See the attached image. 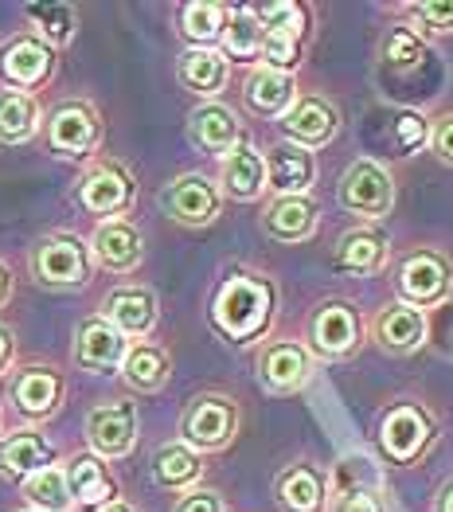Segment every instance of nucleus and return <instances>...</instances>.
<instances>
[{"label":"nucleus","mask_w":453,"mask_h":512,"mask_svg":"<svg viewBox=\"0 0 453 512\" xmlns=\"http://www.w3.org/2000/svg\"><path fill=\"white\" fill-rule=\"evenodd\" d=\"M426 59V40L414 32L411 24H395L387 36H383V63L395 67V71H411L422 67Z\"/></svg>","instance_id":"obj_38"},{"label":"nucleus","mask_w":453,"mask_h":512,"mask_svg":"<svg viewBox=\"0 0 453 512\" xmlns=\"http://www.w3.org/2000/svg\"><path fill=\"white\" fill-rule=\"evenodd\" d=\"M329 512H383V501L375 489H340L332 497Z\"/></svg>","instance_id":"obj_42"},{"label":"nucleus","mask_w":453,"mask_h":512,"mask_svg":"<svg viewBox=\"0 0 453 512\" xmlns=\"http://www.w3.org/2000/svg\"><path fill=\"white\" fill-rule=\"evenodd\" d=\"M118 376H122V384L133 395H157L172 380V356H168V348H161V344L133 341L125 348Z\"/></svg>","instance_id":"obj_29"},{"label":"nucleus","mask_w":453,"mask_h":512,"mask_svg":"<svg viewBox=\"0 0 453 512\" xmlns=\"http://www.w3.org/2000/svg\"><path fill=\"white\" fill-rule=\"evenodd\" d=\"M364 344V317L348 301H325L313 309L309 329H305V348L313 360H348Z\"/></svg>","instance_id":"obj_10"},{"label":"nucleus","mask_w":453,"mask_h":512,"mask_svg":"<svg viewBox=\"0 0 453 512\" xmlns=\"http://www.w3.org/2000/svg\"><path fill=\"white\" fill-rule=\"evenodd\" d=\"M231 4L219 0H188L180 4V36L192 47H219V36L227 28Z\"/></svg>","instance_id":"obj_34"},{"label":"nucleus","mask_w":453,"mask_h":512,"mask_svg":"<svg viewBox=\"0 0 453 512\" xmlns=\"http://www.w3.org/2000/svg\"><path fill=\"white\" fill-rule=\"evenodd\" d=\"M219 51L227 55V63H254L262 51V24L254 20L250 4H235L227 12V28L219 36Z\"/></svg>","instance_id":"obj_35"},{"label":"nucleus","mask_w":453,"mask_h":512,"mask_svg":"<svg viewBox=\"0 0 453 512\" xmlns=\"http://www.w3.org/2000/svg\"><path fill=\"white\" fill-rule=\"evenodd\" d=\"M12 294H16V278H12V266L0 258V309L12 301Z\"/></svg>","instance_id":"obj_45"},{"label":"nucleus","mask_w":453,"mask_h":512,"mask_svg":"<svg viewBox=\"0 0 453 512\" xmlns=\"http://www.w3.org/2000/svg\"><path fill=\"white\" fill-rule=\"evenodd\" d=\"M430 149H434V157H438L442 165L453 169V110L438 114V118L430 122Z\"/></svg>","instance_id":"obj_43"},{"label":"nucleus","mask_w":453,"mask_h":512,"mask_svg":"<svg viewBox=\"0 0 453 512\" xmlns=\"http://www.w3.org/2000/svg\"><path fill=\"white\" fill-rule=\"evenodd\" d=\"M336 200H340V208L348 215L379 223L395 208V172L387 169L383 161H375V157H360L340 176Z\"/></svg>","instance_id":"obj_6"},{"label":"nucleus","mask_w":453,"mask_h":512,"mask_svg":"<svg viewBox=\"0 0 453 512\" xmlns=\"http://www.w3.org/2000/svg\"><path fill=\"white\" fill-rule=\"evenodd\" d=\"M414 20L430 32V36H446L453 32V0H418L407 8Z\"/></svg>","instance_id":"obj_40"},{"label":"nucleus","mask_w":453,"mask_h":512,"mask_svg":"<svg viewBox=\"0 0 453 512\" xmlns=\"http://www.w3.org/2000/svg\"><path fill=\"white\" fill-rule=\"evenodd\" d=\"M12 364H16V333L12 325L0 321V380L12 376Z\"/></svg>","instance_id":"obj_44"},{"label":"nucleus","mask_w":453,"mask_h":512,"mask_svg":"<svg viewBox=\"0 0 453 512\" xmlns=\"http://www.w3.org/2000/svg\"><path fill=\"white\" fill-rule=\"evenodd\" d=\"M176 79L188 94L204 102H219V94L231 83V63L219 47H184L176 59Z\"/></svg>","instance_id":"obj_25"},{"label":"nucleus","mask_w":453,"mask_h":512,"mask_svg":"<svg viewBox=\"0 0 453 512\" xmlns=\"http://www.w3.org/2000/svg\"><path fill=\"white\" fill-rule=\"evenodd\" d=\"M86 247L94 266H102L106 274H133L145 262V235L129 219H102Z\"/></svg>","instance_id":"obj_16"},{"label":"nucleus","mask_w":453,"mask_h":512,"mask_svg":"<svg viewBox=\"0 0 453 512\" xmlns=\"http://www.w3.org/2000/svg\"><path fill=\"white\" fill-rule=\"evenodd\" d=\"M434 434H438L434 415L414 399L387 407L379 419V446H383L387 462H395V466H414L430 450Z\"/></svg>","instance_id":"obj_8"},{"label":"nucleus","mask_w":453,"mask_h":512,"mask_svg":"<svg viewBox=\"0 0 453 512\" xmlns=\"http://www.w3.org/2000/svg\"><path fill=\"white\" fill-rule=\"evenodd\" d=\"M149 473L168 493H188V489H196L204 481V454H196L184 442H165V446L153 450Z\"/></svg>","instance_id":"obj_31"},{"label":"nucleus","mask_w":453,"mask_h":512,"mask_svg":"<svg viewBox=\"0 0 453 512\" xmlns=\"http://www.w3.org/2000/svg\"><path fill=\"white\" fill-rule=\"evenodd\" d=\"M262 157H266V188L274 196H309V188L317 180V157L309 149L278 141Z\"/></svg>","instance_id":"obj_26"},{"label":"nucleus","mask_w":453,"mask_h":512,"mask_svg":"<svg viewBox=\"0 0 453 512\" xmlns=\"http://www.w3.org/2000/svg\"><path fill=\"white\" fill-rule=\"evenodd\" d=\"M371 337L387 356H411V352H422L426 341H430V317L422 309H414V305L391 301V305H383L375 313Z\"/></svg>","instance_id":"obj_18"},{"label":"nucleus","mask_w":453,"mask_h":512,"mask_svg":"<svg viewBox=\"0 0 453 512\" xmlns=\"http://www.w3.org/2000/svg\"><path fill=\"white\" fill-rule=\"evenodd\" d=\"M207 317H211V329L223 341L239 344V348L258 344L278 317V286L262 270H243L239 266L215 286Z\"/></svg>","instance_id":"obj_1"},{"label":"nucleus","mask_w":453,"mask_h":512,"mask_svg":"<svg viewBox=\"0 0 453 512\" xmlns=\"http://www.w3.org/2000/svg\"><path fill=\"white\" fill-rule=\"evenodd\" d=\"M446 356H450V360H453V333H450V337H446Z\"/></svg>","instance_id":"obj_48"},{"label":"nucleus","mask_w":453,"mask_h":512,"mask_svg":"<svg viewBox=\"0 0 453 512\" xmlns=\"http://www.w3.org/2000/svg\"><path fill=\"white\" fill-rule=\"evenodd\" d=\"M387 258H391V239H387V231H379L375 223H364V227H352V231L340 235L332 262H336L340 274L371 278V274H379V270L387 266Z\"/></svg>","instance_id":"obj_28"},{"label":"nucleus","mask_w":453,"mask_h":512,"mask_svg":"<svg viewBox=\"0 0 453 512\" xmlns=\"http://www.w3.org/2000/svg\"><path fill=\"white\" fill-rule=\"evenodd\" d=\"M102 114L86 98H63L43 114V137L47 149L63 161H94L102 149Z\"/></svg>","instance_id":"obj_3"},{"label":"nucleus","mask_w":453,"mask_h":512,"mask_svg":"<svg viewBox=\"0 0 453 512\" xmlns=\"http://www.w3.org/2000/svg\"><path fill=\"white\" fill-rule=\"evenodd\" d=\"M161 212L180 227L200 231V227H211L223 215V192L204 172H180L161 192Z\"/></svg>","instance_id":"obj_12"},{"label":"nucleus","mask_w":453,"mask_h":512,"mask_svg":"<svg viewBox=\"0 0 453 512\" xmlns=\"http://www.w3.org/2000/svg\"><path fill=\"white\" fill-rule=\"evenodd\" d=\"M16 512H36V509H16Z\"/></svg>","instance_id":"obj_50"},{"label":"nucleus","mask_w":453,"mask_h":512,"mask_svg":"<svg viewBox=\"0 0 453 512\" xmlns=\"http://www.w3.org/2000/svg\"><path fill=\"white\" fill-rule=\"evenodd\" d=\"M274 501L282 512H329V473L313 462H293L274 477Z\"/></svg>","instance_id":"obj_20"},{"label":"nucleus","mask_w":453,"mask_h":512,"mask_svg":"<svg viewBox=\"0 0 453 512\" xmlns=\"http://www.w3.org/2000/svg\"><path fill=\"white\" fill-rule=\"evenodd\" d=\"M98 317H106L129 344L145 341V337L157 329V321H161V301H157V294H153L149 286L125 282V286H114V290L106 294Z\"/></svg>","instance_id":"obj_15"},{"label":"nucleus","mask_w":453,"mask_h":512,"mask_svg":"<svg viewBox=\"0 0 453 512\" xmlns=\"http://www.w3.org/2000/svg\"><path fill=\"white\" fill-rule=\"evenodd\" d=\"M301 98L297 79L286 71H270V67H250L243 79V106L254 118H286L293 102Z\"/></svg>","instance_id":"obj_27"},{"label":"nucleus","mask_w":453,"mask_h":512,"mask_svg":"<svg viewBox=\"0 0 453 512\" xmlns=\"http://www.w3.org/2000/svg\"><path fill=\"white\" fill-rule=\"evenodd\" d=\"M137 430H141V415L133 399H106L86 411V446L102 462H118L125 454H133Z\"/></svg>","instance_id":"obj_11"},{"label":"nucleus","mask_w":453,"mask_h":512,"mask_svg":"<svg viewBox=\"0 0 453 512\" xmlns=\"http://www.w3.org/2000/svg\"><path fill=\"white\" fill-rule=\"evenodd\" d=\"M0 430H4V411H0Z\"/></svg>","instance_id":"obj_49"},{"label":"nucleus","mask_w":453,"mask_h":512,"mask_svg":"<svg viewBox=\"0 0 453 512\" xmlns=\"http://www.w3.org/2000/svg\"><path fill=\"white\" fill-rule=\"evenodd\" d=\"M282 133H286L289 145H301V149L317 153V149H325V145L336 141L340 110L332 106L325 94H301L293 102V110L282 118Z\"/></svg>","instance_id":"obj_17"},{"label":"nucleus","mask_w":453,"mask_h":512,"mask_svg":"<svg viewBox=\"0 0 453 512\" xmlns=\"http://www.w3.org/2000/svg\"><path fill=\"white\" fill-rule=\"evenodd\" d=\"M75 200L86 215H98V223L125 219L133 200H137V176L129 165L114 161V157H94L75 184Z\"/></svg>","instance_id":"obj_5"},{"label":"nucleus","mask_w":453,"mask_h":512,"mask_svg":"<svg viewBox=\"0 0 453 512\" xmlns=\"http://www.w3.org/2000/svg\"><path fill=\"white\" fill-rule=\"evenodd\" d=\"M20 489H24L28 509H36V512H75V505H71V493H67V473H63V466H47V470L24 477V481H20Z\"/></svg>","instance_id":"obj_36"},{"label":"nucleus","mask_w":453,"mask_h":512,"mask_svg":"<svg viewBox=\"0 0 453 512\" xmlns=\"http://www.w3.org/2000/svg\"><path fill=\"white\" fill-rule=\"evenodd\" d=\"M24 16L32 24V36H40L51 51L67 47L79 32V8L63 0H43V4H24Z\"/></svg>","instance_id":"obj_33"},{"label":"nucleus","mask_w":453,"mask_h":512,"mask_svg":"<svg viewBox=\"0 0 453 512\" xmlns=\"http://www.w3.org/2000/svg\"><path fill=\"white\" fill-rule=\"evenodd\" d=\"M98 512H137V509H133V505H129V501H122V497H118V501H114V505H106V509H98Z\"/></svg>","instance_id":"obj_47"},{"label":"nucleus","mask_w":453,"mask_h":512,"mask_svg":"<svg viewBox=\"0 0 453 512\" xmlns=\"http://www.w3.org/2000/svg\"><path fill=\"white\" fill-rule=\"evenodd\" d=\"M321 227V208L313 204V196H274L262 208V235L274 243H309Z\"/></svg>","instance_id":"obj_21"},{"label":"nucleus","mask_w":453,"mask_h":512,"mask_svg":"<svg viewBox=\"0 0 453 512\" xmlns=\"http://www.w3.org/2000/svg\"><path fill=\"white\" fill-rule=\"evenodd\" d=\"M219 192L223 200H235V204H258L270 188H266V157L262 149H254L250 141H243L239 149H231L223 161H219Z\"/></svg>","instance_id":"obj_23"},{"label":"nucleus","mask_w":453,"mask_h":512,"mask_svg":"<svg viewBox=\"0 0 453 512\" xmlns=\"http://www.w3.org/2000/svg\"><path fill=\"white\" fill-rule=\"evenodd\" d=\"M28 270H32V282L43 290L71 294V290H83L94 278V258H90L86 239H79L75 231H51L32 243Z\"/></svg>","instance_id":"obj_2"},{"label":"nucleus","mask_w":453,"mask_h":512,"mask_svg":"<svg viewBox=\"0 0 453 512\" xmlns=\"http://www.w3.org/2000/svg\"><path fill=\"white\" fill-rule=\"evenodd\" d=\"M313 352L301 341H266L258 348L254 376L270 395H293L313 380Z\"/></svg>","instance_id":"obj_14"},{"label":"nucleus","mask_w":453,"mask_h":512,"mask_svg":"<svg viewBox=\"0 0 453 512\" xmlns=\"http://www.w3.org/2000/svg\"><path fill=\"white\" fill-rule=\"evenodd\" d=\"M67 493H71V505L79 512H98L106 505L118 501V477L110 473V466L102 458H94L90 450L86 454H75L67 466Z\"/></svg>","instance_id":"obj_22"},{"label":"nucleus","mask_w":453,"mask_h":512,"mask_svg":"<svg viewBox=\"0 0 453 512\" xmlns=\"http://www.w3.org/2000/svg\"><path fill=\"white\" fill-rule=\"evenodd\" d=\"M395 294L403 305L414 309H434L453 294V262L442 251H411L395 270Z\"/></svg>","instance_id":"obj_9"},{"label":"nucleus","mask_w":453,"mask_h":512,"mask_svg":"<svg viewBox=\"0 0 453 512\" xmlns=\"http://www.w3.org/2000/svg\"><path fill=\"white\" fill-rule=\"evenodd\" d=\"M188 141L200 149V153H211V157H227L231 149H239L247 141L243 133V122L239 114L227 106V102H200L192 114H188Z\"/></svg>","instance_id":"obj_19"},{"label":"nucleus","mask_w":453,"mask_h":512,"mask_svg":"<svg viewBox=\"0 0 453 512\" xmlns=\"http://www.w3.org/2000/svg\"><path fill=\"white\" fill-rule=\"evenodd\" d=\"M434 512H453V481H446L434 497Z\"/></svg>","instance_id":"obj_46"},{"label":"nucleus","mask_w":453,"mask_h":512,"mask_svg":"<svg viewBox=\"0 0 453 512\" xmlns=\"http://www.w3.org/2000/svg\"><path fill=\"white\" fill-rule=\"evenodd\" d=\"M55 63H59L55 51L40 36L24 32L0 47V83L4 90H20V94L36 98V90H43L55 79Z\"/></svg>","instance_id":"obj_13"},{"label":"nucleus","mask_w":453,"mask_h":512,"mask_svg":"<svg viewBox=\"0 0 453 512\" xmlns=\"http://www.w3.org/2000/svg\"><path fill=\"white\" fill-rule=\"evenodd\" d=\"M239 423H243V411L231 395L200 391L180 411V442L192 446L196 454H219L239 438Z\"/></svg>","instance_id":"obj_4"},{"label":"nucleus","mask_w":453,"mask_h":512,"mask_svg":"<svg viewBox=\"0 0 453 512\" xmlns=\"http://www.w3.org/2000/svg\"><path fill=\"white\" fill-rule=\"evenodd\" d=\"M8 403H12V411L24 423L40 427V423L55 419L63 411V403H67V376L55 364H40V360L24 364V368H12V376H8Z\"/></svg>","instance_id":"obj_7"},{"label":"nucleus","mask_w":453,"mask_h":512,"mask_svg":"<svg viewBox=\"0 0 453 512\" xmlns=\"http://www.w3.org/2000/svg\"><path fill=\"white\" fill-rule=\"evenodd\" d=\"M129 341L106 321V317H86L75 329V364L90 376H106L122 368V356Z\"/></svg>","instance_id":"obj_24"},{"label":"nucleus","mask_w":453,"mask_h":512,"mask_svg":"<svg viewBox=\"0 0 453 512\" xmlns=\"http://www.w3.org/2000/svg\"><path fill=\"white\" fill-rule=\"evenodd\" d=\"M55 466V446L51 438L40 434L36 427L12 430L0 438V473L12 477V481H24L32 473Z\"/></svg>","instance_id":"obj_30"},{"label":"nucleus","mask_w":453,"mask_h":512,"mask_svg":"<svg viewBox=\"0 0 453 512\" xmlns=\"http://www.w3.org/2000/svg\"><path fill=\"white\" fill-rule=\"evenodd\" d=\"M391 141H395V149H399L403 157H411V153H418V149H426V145H430V118L418 114V110L395 114V122H391Z\"/></svg>","instance_id":"obj_39"},{"label":"nucleus","mask_w":453,"mask_h":512,"mask_svg":"<svg viewBox=\"0 0 453 512\" xmlns=\"http://www.w3.org/2000/svg\"><path fill=\"white\" fill-rule=\"evenodd\" d=\"M40 129V98L20 94V90H0V145H28Z\"/></svg>","instance_id":"obj_32"},{"label":"nucleus","mask_w":453,"mask_h":512,"mask_svg":"<svg viewBox=\"0 0 453 512\" xmlns=\"http://www.w3.org/2000/svg\"><path fill=\"white\" fill-rule=\"evenodd\" d=\"M301 40H305V24H297V28H266L262 32V51H258L262 67L293 75L301 67Z\"/></svg>","instance_id":"obj_37"},{"label":"nucleus","mask_w":453,"mask_h":512,"mask_svg":"<svg viewBox=\"0 0 453 512\" xmlns=\"http://www.w3.org/2000/svg\"><path fill=\"white\" fill-rule=\"evenodd\" d=\"M172 512H231V509H227V501H223V493H219V489L196 485V489H188V493H180V497H176Z\"/></svg>","instance_id":"obj_41"}]
</instances>
